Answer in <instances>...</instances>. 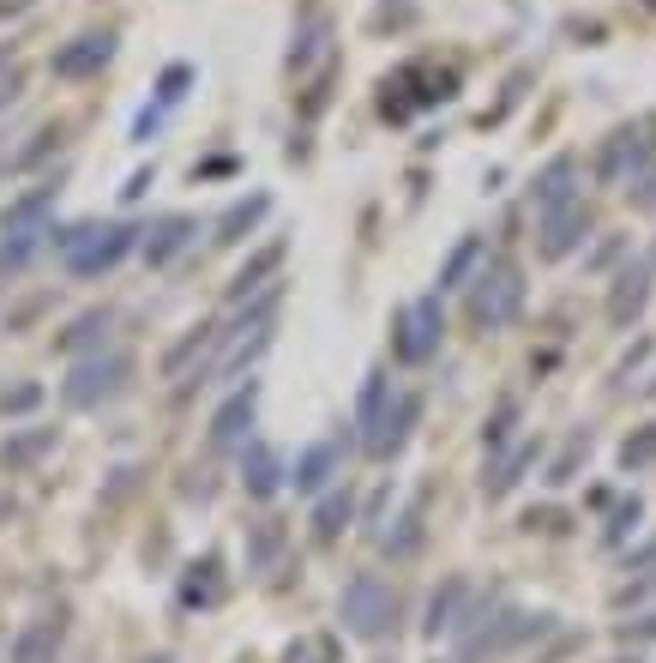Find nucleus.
Returning a JSON list of instances; mask_svg holds the SVG:
<instances>
[{"mask_svg": "<svg viewBox=\"0 0 656 663\" xmlns=\"http://www.w3.org/2000/svg\"><path fill=\"white\" fill-rule=\"evenodd\" d=\"M518 314H524V272H518V260L494 253V260H482V272L470 284V326L500 332V326L518 320Z\"/></svg>", "mask_w": 656, "mask_h": 663, "instance_id": "nucleus-1", "label": "nucleus"}, {"mask_svg": "<svg viewBox=\"0 0 656 663\" xmlns=\"http://www.w3.org/2000/svg\"><path fill=\"white\" fill-rule=\"evenodd\" d=\"M55 194H61V187L48 182V187H36V194H24V199H12V206H7V218H0V278H7V272H24V265H31V253L43 248Z\"/></svg>", "mask_w": 656, "mask_h": 663, "instance_id": "nucleus-2", "label": "nucleus"}, {"mask_svg": "<svg viewBox=\"0 0 656 663\" xmlns=\"http://www.w3.org/2000/svg\"><path fill=\"white\" fill-rule=\"evenodd\" d=\"M338 616L356 640H385L397 628V591L380 579V573H356L338 597Z\"/></svg>", "mask_w": 656, "mask_h": 663, "instance_id": "nucleus-3", "label": "nucleus"}, {"mask_svg": "<svg viewBox=\"0 0 656 663\" xmlns=\"http://www.w3.org/2000/svg\"><path fill=\"white\" fill-rule=\"evenodd\" d=\"M650 163H656L650 121H626V127H614V133L597 145V163H590V175H597V187H626V182H638Z\"/></svg>", "mask_w": 656, "mask_h": 663, "instance_id": "nucleus-4", "label": "nucleus"}, {"mask_svg": "<svg viewBox=\"0 0 656 663\" xmlns=\"http://www.w3.org/2000/svg\"><path fill=\"white\" fill-rule=\"evenodd\" d=\"M127 374H133V356H127V350L85 356V362L61 380V404H67V411H97L102 399H114V392L127 387Z\"/></svg>", "mask_w": 656, "mask_h": 663, "instance_id": "nucleus-5", "label": "nucleus"}, {"mask_svg": "<svg viewBox=\"0 0 656 663\" xmlns=\"http://www.w3.org/2000/svg\"><path fill=\"white\" fill-rule=\"evenodd\" d=\"M440 332H446V314H440V296H416L397 308L392 320V356L404 368H422L434 350H440Z\"/></svg>", "mask_w": 656, "mask_h": 663, "instance_id": "nucleus-6", "label": "nucleus"}, {"mask_svg": "<svg viewBox=\"0 0 656 663\" xmlns=\"http://www.w3.org/2000/svg\"><path fill=\"white\" fill-rule=\"evenodd\" d=\"M139 241H145V229H133V224H85L79 248L67 253V272L73 278H97V272H109V265H121Z\"/></svg>", "mask_w": 656, "mask_h": 663, "instance_id": "nucleus-7", "label": "nucleus"}, {"mask_svg": "<svg viewBox=\"0 0 656 663\" xmlns=\"http://www.w3.org/2000/svg\"><path fill=\"white\" fill-rule=\"evenodd\" d=\"M590 229H597V211L578 194V199H566V206L536 218V253H543V260H566V253H578L590 241Z\"/></svg>", "mask_w": 656, "mask_h": 663, "instance_id": "nucleus-8", "label": "nucleus"}, {"mask_svg": "<svg viewBox=\"0 0 656 663\" xmlns=\"http://www.w3.org/2000/svg\"><path fill=\"white\" fill-rule=\"evenodd\" d=\"M650 290H656V265H650V260L621 265V272L609 278V302H602L609 326H614V332H633V326H638V314L650 308Z\"/></svg>", "mask_w": 656, "mask_h": 663, "instance_id": "nucleus-9", "label": "nucleus"}, {"mask_svg": "<svg viewBox=\"0 0 656 663\" xmlns=\"http://www.w3.org/2000/svg\"><path fill=\"white\" fill-rule=\"evenodd\" d=\"M109 61H114V31H85V36H73V43H61L55 55H48V73H55V79H91Z\"/></svg>", "mask_w": 656, "mask_h": 663, "instance_id": "nucleus-10", "label": "nucleus"}, {"mask_svg": "<svg viewBox=\"0 0 656 663\" xmlns=\"http://www.w3.org/2000/svg\"><path fill=\"white\" fill-rule=\"evenodd\" d=\"M416 423H422V392H397L392 404H385V416H380V428L368 435V458H397L409 446V435H416Z\"/></svg>", "mask_w": 656, "mask_h": 663, "instance_id": "nucleus-11", "label": "nucleus"}, {"mask_svg": "<svg viewBox=\"0 0 656 663\" xmlns=\"http://www.w3.org/2000/svg\"><path fill=\"white\" fill-rule=\"evenodd\" d=\"M578 194H584V170H578L572 151L548 157V163H543V175L531 182V206H536V218H543V211H555V206H566V199H578Z\"/></svg>", "mask_w": 656, "mask_h": 663, "instance_id": "nucleus-12", "label": "nucleus"}, {"mask_svg": "<svg viewBox=\"0 0 656 663\" xmlns=\"http://www.w3.org/2000/svg\"><path fill=\"white\" fill-rule=\"evenodd\" d=\"M536 458H543V441H536V435L512 441L506 453H494V465H488V477H482V494H488V501H506V494L524 482V470H531Z\"/></svg>", "mask_w": 656, "mask_h": 663, "instance_id": "nucleus-13", "label": "nucleus"}, {"mask_svg": "<svg viewBox=\"0 0 656 663\" xmlns=\"http://www.w3.org/2000/svg\"><path fill=\"white\" fill-rule=\"evenodd\" d=\"M470 621V579H440V591L428 597V621H422V633L428 640H446V633H464Z\"/></svg>", "mask_w": 656, "mask_h": 663, "instance_id": "nucleus-14", "label": "nucleus"}, {"mask_svg": "<svg viewBox=\"0 0 656 663\" xmlns=\"http://www.w3.org/2000/svg\"><path fill=\"white\" fill-rule=\"evenodd\" d=\"M253 411H260V387H241L236 399L223 404V411L211 416V453H229V446H241L248 441V428H253Z\"/></svg>", "mask_w": 656, "mask_h": 663, "instance_id": "nucleus-15", "label": "nucleus"}, {"mask_svg": "<svg viewBox=\"0 0 656 663\" xmlns=\"http://www.w3.org/2000/svg\"><path fill=\"white\" fill-rule=\"evenodd\" d=\"M193 236H199V218H187V211H170V218H157V224L145 229L139 253H145V265H170Z\"/></svg>", "mask_w": 656, "mask_h": 663, "instance_id": "nucleus-16", "label": "nucleus"}, {"mask_svg": "<svg viewBox=\"0 0 656 663\" xmlns=\"http://www.w3.org/2000/svg\"><path fill=\"white\" fill-rule=\"evenodd\" d=\"M265 218H272V194H248V199H236V206L217 218V248H236V241H248L253 229H260Z\"/></svg>", "mask_w": 656, "mask_h": 663, "instance_id": "nucleus-17", "label": "nucleus"}, {"mask_svg": "<svg viewBox=\"0 0 656 663\" xmlns=\"http://www.w3.org/2000/svg\"><path fill=\"white\" fill-rule=\"evenodd\" d=\"M61 640H67V621H31V628L12 640V652H7V663H55L61 657Z\"/></svg>", "mask_w": 656, "mask_h": 663, "instance_id": "nucleus-18", "label": "nucleus"}, {"mask_svg": "<svg viewBox=\"0 0 656 663\" xmlns=\"http://www.w3.org/2000/svg\"><path fill=\"white\" fill-rule=\"evenodd\" d=\"M338 465H343L338 441H319V446H307V453L295 458V470H289L295 494H319V489H326L331 477H338Z\"/></svg>", "mask_w": 656, "mask_h": 663, "instance_id": "nucleus-19", "label": "nucleus"}, {"mask_svg": "<svg viewBox=\"0 0 656 663\" xmlns=\"http://www.w3.org/2000/svg\"><path fill=\"white\" fill-rule=\"evenodd\" d=\"M241 482H248L253 501H272V494H277L283 465H277V453L265 441H248V453H241Z\"/></svg>", "mask_w": 656, "mask_h": 663, "instance_id": "nucleus-20", "label": "nucleus"}, {"mask_svg": "<svg viewBox=\"0 0 656 663\" xmlns=\"http://www.w3.org/2000/svg\"><path fill=\"white\" fill-rule=\"evenodd\" d=\"M217 597H223V555H199L187 567V579H182V604L187 609H211Z\"/></svg>", "mask_w": 656, "mask_h": 663, "instance_id": "nucleus-21", "label": "nucleus"}, {"mask_svg": "<svg viewBox=\"0 0 656 663\" xmlns=\"http://www.w3.org/2000/svg\"><path fill=\"white\" fill-rule=\"evenodd\" d=\"M217 344H223V332H217L211 320H205V326H193V332H187V338H182V344H175V350H170V356H163V380H187V368H193V362H199V356H205V350H217Z\"/></svg>", "mask_w": 656, "mask_h": 663, "instance_id": "nucleus-22", "label": "nucleus"}, {"mask_svg": "<svg viewBox=\"0 0 656 663\" xmlns=\"http://www.w3.org/2000/svg\"><path fill=\"white\" fill-rule=\"evenodd\" d=\"M277 265H283V241H265V248L253 253V260L241 265L236 278H229V296H236V302H248L253 290H272V284H265V278H272Z\"/></svg>", "mask_w": 656, "mask_h": 663, "instance_id": "nucleus-23", "label": "nucleus"}, {"mask_svg": "<svg viewBox=\"0 0 656 663\" xmlns=\"http://www.w3.org/2000/svg\"><path fill=\"white\" fill-rule=\"evenodd\" d=\"M55 446V428H19V435H7L0 441V470H24V465H36V458Z\"/></svg>", "mask_w": 656, "mask_h": 663, "instance_id": "nucleus-24", "label": "nucleus"}, {"mask_svg": "<svg viewBox=\"0 0 656 663\" xmlns=\"http://www.w3.org/2000/svg\"><path fill=\"white\" fill-rule=\"evenodd\" d=\"M475 272H482V236H464L440 265V290H470Z\"/></svg>", "mask_w": 656, "mask_h": 663, "instance_id": "nucleus-25", "label": "nucleus"}, {"mask_svg": "<svg viewBox=\"0 0 656 663\" xmlns=\"http://www.w3.org/2000/svg\"><path fill=\"white\" fill-rule=\"evenodd\" d=\"M385 404H392V380H385V368H374V374H368V387H362V411H356V423H362V441L380 428Z\"/></svg>", "mask_w": 656, "mask_h": 663, "instance_id": "nucleus-26", "label": "nucleus"}, {"mask_svg": "<svg viewBox=\"0 0 656 663\" xmlns=\"http://www.w3.org/2000/svg\"><path fill=\"white\" fill-rule=\"evenodd\" d=\"M350 513H356V501H350V489H331L326 501L314 507V531H319V543H331L343 525H350Z\"/></svg>", "mask_w": 656, "mask_h": 663, "instance_id": "nucleus-27", "label": "nucleus"}, {"mask_svg": "<svg viewBox=\"0 0 656 663\" xmlns=\"http://www.w3.org/2000/svg\"><path fill=\"white\" fill-rule=\"evenodd\" d=\"M114 326V314L109 308H91V314H79V320H73L67 332H61V350H91V344H102V332Z\"/></svg>", "mask_w": 656, "mask_h": 663, "instance_id": "nucleus-28", "label": "nucleus"}, {"mask_svg": "<svg viewBox=\"0 0 656 663\" xmlns=\"http://www.w3.org/2000/svg\"><path fill=\"white\" fill-rule=\"evenodd\" d=\"M283 663H343V645L331 633H302L283 645Z\"/></svg>", "mask_w": 656, "mask_h": 663, "instance_id": "nucleus-29", "label": "nucleus"}, {"mask_svg": "<svg viewBox=\"0 0 656 663\" xmlns=\"http://www.w3.org/2000/svg\"><path fill=\"white\" fill-rule=\"evenodd\" d=\"M512 428H518V399H500L494 416H488V428H482V446H488V453H506Z\"/></svg>", "mask_w": 656, "mask_h": 663, "instance_id": "nucleus-30", "label": "nucleus"}, {"mask_svg": "<svg viewBox=\"0 0 656 663\" xmlns=\"http://www.w3.org/2000/svg\"><path fill=\"white\" fill-rule=\"evenodd\" d=\"M422 550V507H409L404 519H397V531H385V555L392 561H409Z\"/></svg>", "mask_w": 656, "mask_h": 663, "instance_id": "nucleus-31", "label": "nucleus"}, {"mask_svg": "<svg viewBox=\"0 0 656 663\" xmlns=\"http://www.w3.org/2000/svg\"><path fill=\"white\" fill-rule=\"evenodd\" d=\"M638 525H645V501L633 494V501L614 507V519H609V531H602V543H609V550H621L626 537H638Z\"/></svg>", "mask_w": 656, "mask_h": 663, "instance_id": "nucleus-32", "label": "nucleus"}, {"mask_svg": "<svg viewBox=\"0 0 656 663\" xmlns=\"http://www.w3.org/2000/svg\"><path fill=\"white\" fill-rule=\"evenodd\" d=\"M590 446H597V441H590V428H578V435L560 446V458H555V465H548V482H555V489H560V482H572V470H578V465H584V458H590Z\"/></svg>", "mask_w": 656, "mask_h": 663, "instance_id": "nucleus-33", "label": "nucleus"}, {"mask_svg": "<svg viewBox=\"0 0 656 663\" xmlns=\"http://www.w3.org/2000/svg\"><path fill=\"white\" fill-rule=\"evenodd\" d=\"M650 465H656V423L621 441V470H650Z\"/></svg>", "mask_w": 656, "mask_h": 663, "instance_id": "nucleus-34", "label": "nucleus"}, {"mask_svg": "<svg viewBox=\"0 0 656 663\" xmlns=\"http://www.w3.org/2000/svg\"><path fill=\"white\" fill-rule=\"evenodd\" d=\"M277 550H283V525H272V519H265V525H253V537H248V567L265 573Z\"/></svg>", "mask_w": 656, "mask_h": 663, "instance_id": "nucleus-35", "label": "nucleus"}, {"mask_svg": "<svg viewBox=\"0 0 656 663\" xmlns=\"http://www.w3.org/2000/svg\"><path fill=\"white\" fill-rule=\"evenodd\" d=\"M319 43H326V19L319 12H307V24H302V36H295V48H289V73H302L307 61L319 55Z\"/></svg>", "mask_w": 656, "mask_h": 663, "instance_id": "nucleus-36", "label": "nucleus"}, {"mask_svg": "<svg viewBox=\"0 0 656 663\" xmlns=\"http://www.w3.org/2000/svg\"><path fill=\"white\" fill-rule=\"evenodd\" d=\"M187 85H193V67H187V61L163 67V79H157V104H163V109H175V104L187 97Z\"/></svg>", "mask_w": 656, "mask_h": 663, "instance_id": "nucleus-37", "label": "nucleus"}, {"mask_svg": "<svg viewBox=\"0 0 656 663\" xmlns=\"http://www.w3.org/2000/svg\"><path fill=\"white\" fill-rule=\"evenodd\" d=\"M19 55H12V48H0V109L12 104V97H19Z\"/></svg>", "mask_w": 656, "mask_h": 663, "instance_id": "nucleus-38", "label": "nucleus"}, {"mask_svg": "<svg viewBox=\"0 0 656 663\" xmlns=\"http://www.w3.org/2000/svg\"><path fill=\"white\" fill-rule=\"evenodd\" d=\"M621 640L626 645H656V609H645L638 621H621Z\"/></svg>", "mask_w": 656, "mask_h": 663, "instance_id": "nucleus-39", "label": "nucleus"}, {"mask_svg": "<svg viewBox=\"0 0 656 663\" xmlns=\"http://www.w3.org/2000/svg\"><path fill=\"white\" fill-rule=\"evenodd\" d=\"M621 248H626L621 236H602V241H597V253H590V260H584V272H609V265L621 260Z\"/></svg>", "mask_w": 656, "mask_h": 663, "instance_id": "nucleus-40", "label": "nucleus"}, {"mask_svg": "<svg viewBox=\"0 0 656 663\" xmlns=\"http://www.w3.org/2000/svg\"><path fill=\"white\" fill-rule=\"evenodd\" d=\"M55 145H61V127H43V133H36V145L19 151V170H24V163H36V157H48Z\"/></svg>", "mask_w": 656, "mask_h": 663, "instance_id": "nucleus-41", "label": "nucleus"}, {"mask_svg": "<svg viewBox=\"0 0 656 663\" xmlns=\"http://www.w3.org/2000/svg\"><path fill=\"white\" fill-rule=\"evenodd\" d=\"M633 211H656V163L633 182Z\"/></svg>", "mask_w": 656, "mask_h": 663, "instance_id": "nucleus-42", "label": "nucleus"}, {"mask_svg": "<svg viewBox=\"0 0 656 663\" xmlns=\"http://www.w3.org/2000/svg\"><path fill=\"white\" fill-rule=\"evenodd\" d=\"M36 399H43V387H12L7 399H0V416H12V411H31Z\"/></svg>", "mask_w": 656, "mask_h": 663, "instance_id": "nucleus-43", "label": "nucleus"}, {"mask_svg": "<svg viewBox=\"0 0 656 663\" xmlns=\"http://www.w3.org/2000/svg\"><path fill=\"white\" fill-rule=\"evenodd\" d=\"M524 531H566L560 507H543V513H524Z\"/></svg>", "mask_w": 656, "mask_h": 663, "instance_id": "nucleus-44", "label": "nucleus"}, {"mask_svg": "<svg viewBox=\"0 0 656 663\" xmlns=\"http://www.w3.org/2000/svg\"><path fill=\"white\" fill-rule=\"evenodd\" d=\"M416 19V7H380L374 12V31H385V24H409Z\"/></svg>", "mask_w": 656, "mask_h": 663, "instance_id": "nucleus-45", "label": "nucleus"}, {"mask_svg": "<svg viewBox=\"0 0 656 663\" xmlns=\"http://www.w3.org/2000/svg\"><path fill=\"white\" fill-rule=\"evenodd\" d=\"M145 187H151V170H139V175H133V182H127V187H121V194H127V199H139V194H145Z\"/></svg>", "mask_w": 656, "mask_h": 663, "instance_id": "nucleus-46", "label": "nucleus"}, {"mask_svg": "<svg viewBox=\"0 0 656 663\" xmlns=\"http://www.w3.org/2000/svg\"><path fill=\"white\" fill-rule=\"evenodd\" d=\"M145 663H175V657H145Z\"/></svg>", "mask_w": 656, "mask_h": 663, "instance_id": "nucleus-47", "label": "nucleus"}, {"mask_svg": "<svg viewBox=\"0 0 656 663\" xmlns=\"http://www.w3.org/2000/svg\"><path fill=\"white\" fill-rule=\"evenodd\" d=\"M645 392H650V399H656V380H650V387H645Z\"/></svg>", "mask_w": 656, "mask_h": 663, "instance_id": "nucleus-48", "label": "nucleus"}, {"mask_svg": "<svg viewBox=\"0 0 656 663\" xmlns=\"http://www.w3.org/2000/svg\"><path fill=\"white\" fill-rule=\"evenodd\" d=\"M614 663H638V657H614Z\"/></svg>", "mask_w": 656, "mask_h": 663, "instance_id": "nucleus-49", "label": "nucleus"}, {"mask_svg": "<svg viewBox=\"0 0 656 663\" xmlns=\"http://www.w3.org/2000/svg\"><path fill=\"white\" fill-rule=\"evenodd\" d=\"M650 265H656V241H650Z\"/></svg>", "mask_w": 656, "mask_h": 663, "instance_id": "nucleus-50", "label": "nucleus"}]
</instances>
